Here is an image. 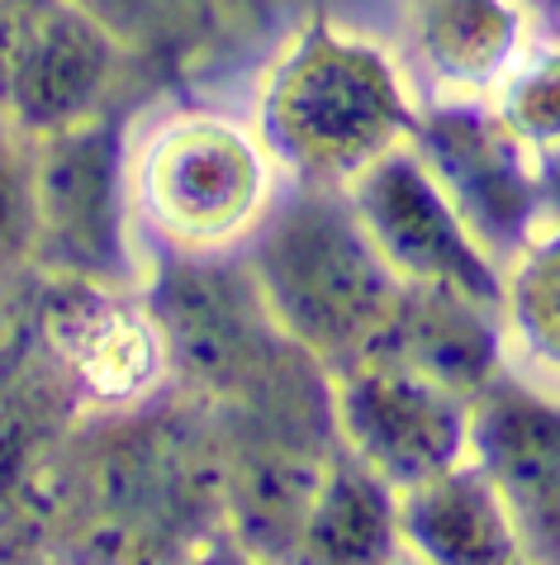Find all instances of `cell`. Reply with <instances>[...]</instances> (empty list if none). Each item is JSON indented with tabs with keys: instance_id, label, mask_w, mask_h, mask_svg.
Returning a JSON list of instances; mask_svg holds the SVG:
<instances>
[{
	"instance_id": "cell-16",
	"label": "cell",
	"mask_w": 560,
	"mask_h": 565,
	"mask_svg": "<svg viewBox=\"0 0 560 565\" xmlns=\"http://www.w3.org/2000/svg\"><path fill=\"white\" fill-rule=\"evenodd\" d=\"M0 6H10V10H24V6H39V0H0Z\"/></svg>"
},
{
	"instance_id": "cell-15",
	"label": "cell",
	"mask_w": 560,
	"mask_h": 565,
	"mask_svg": "<svg viewBox=\"0 0 560 565\" xmlns=\"http://www.w3.org/2000/svg\"><path fill=\"white\" fill-rule=\"evenodd\" d=\"M82 14H90L119 49H148L171 53L176 43L195 39L209 20L205 0H72Z\"/></svg>"
},
{
	"instance_id": "cell-9",
	"label": "cell",
	"mask_w": 560,
	"mask_h": 565,
	"mask_svg": "<svg viewBox=\"0 0 560 565\" xmlns=\"http://www.w3.org/2000/svg\"><path fill=\"white\" fill-rule=\"evenodd\" d=\"M471 457L504 490L518 532L560 542V395L527 385L485 390L471 409Z\"/></svg>"
},
{
	"instance_id": "cell-1",
	"label": "cell",
	"mask_w": 560,
	"mask_h": 565,
	"mask_svg": "<svg viewBox=\"0 0 560 565\" xmlns=\"http://www.w3.org/2000/svg\"><path fill=\"white\" fill-rule=\"evenodd\" d=\"M280 167L257 119L219 105H166L123 143L129 228L162 262L238 257L286 200Z\"/></svg>"
},
{
	"instance_id": "cell-13",
	"label": "cell",
	"mask_w": 560,
	"mask_h": 565,
	"mask_svg": "<svg viewBox=\"0 0 560 565\" xmlns=\"http://www.w3.org/2000/svg\"><path fill=\"white\" fill-rule=\"evenodd\" d=\"M395 537H399L395 490L370 476L366 466L347 461L314 499H309L304 546L314 556L366 561V556H380Z\"/></svg>"
},
{
	"instance_id": "cell-12",
	"label": "cell",
	"mask_w": 560,
	"mask_h": 565,
	"mask_svg": "<svg viewBox=\"0 0 560 565\" xmlns=\"http://www.w3.org/2000/svg\"><path fill=\"white\" fill-rule=\"evenodd\" d=\"M499 352L518 381L560 395V214L504 257Z\"/></svg>"
},
{
	"instance_id": "cell-10",
	"label": "cell",
	"mask_w": 560,
	"mask_h": 565,
	"mask_svg": "<svg viewBox=\"0 0 560 565\" xmlns=\"http://www.w3.org/2000/svg\"><path fill=\"white\" fill-rule=\"evenodd\" d=\"M100 280L105 276H86L82 290L53 309V342L86 395L123 404L162 381L171 338L158 305L148 309L123 290H105Z\"/></svg>"
},
{
	"instance_id": "cell-6",
	"label": "cell",
	"mask_w": 560,
	"mask_h": 565,
	"mask_svg": "<svg viewBox=\"0 0 560 565\" xmlns=\"http://www.w3.org/2000/svg\"><path fill=\"white\" fill-rule=\"evenodd\" d=\"M413 143L499 257L537 233L547 167L489 105H428Z\"/></svg>"
},
{
	"instance_id": "cell-2",
	"label": "cell",
	"mask_w": 560,
	"mask_h": 565,
	"mask_svg": "<svg viewBox=\"0 0 560 565\" xmlns=\"http://www.w3.org/2000/svg\"><path fill=\"white\" fill-rule=\"evenodd\" d=\"M252 119L294 185L342 191L418 134L423 96L403 67V53L319 20L276 53Z\"/></svg>"
},
{
	"instance_id": "cell-8",
	"label": "cell",
	"mask_w": 560,
	"mask_h": 565,
	"mask_svg": "<svg viewBox=\"0 0 560 565\" xmlns=\"http://www.w3.org/2000/svg\"><path fill=\"white\" fill-rule=\"evenodd\" d=\"M34 228L76 271L105 276L123 266L129 195H123V138L100 124L49 134L34 162Z\"/></svg>"
},
{
	"instance_id": "cell-14",
	"label": "cell",
	"mask_w": 560,
	"mask_h": 565,
	"mask_svg": "<svg viewBox=\"0 0 560 565\" xmlns=\"http://www.w3.org/2000/svg\"><path fill=\"white\" fill-rule=\"evenodd\" d=\"M489 109L537 157L560 152V24L541 29L532 39V49L508 72V82L489 100Z\"/></svg>"
},
{
	"instance_id": "cell-5",
	"label": "cell",
	"mask_w": 560,
	"mask_h": 565,
	"mask_svg": "<svg viewBox=\"0 0 560 565\" xmlns=\"http://www.w3.org/2000/svg\"><path fill=\"white\" fill-rule=\"evenodd\" d=\"M333 409L347 461L366 466L395 494L471 457L475 404H465V390L403 356L370 352L347 361Z\"/></svg>"
},
{
	"instance_id": "cell-7",
	"label": "cell",
	"mask_w": 560,
	"mask_h": 565,
	"mask_svg": "<svg viewBox=\"0 0 560 565\" xmlns=\"http://www.w3.org/2000/svg\"><path fill=\"white\" fill-rule=\"evenodd\" d=\"M537 0H409L403 67L428 105H489L541 34Z\"/></svg>"
},
{
	"instance_id": "cell-11",
	"label": "cell",
	"mask_w": 560,
	"mask_h": 565,
	"mask_svg": "<svg viewBox=\"0 0 560 565\" xmlns=\"http://www.w3.org/2000/svg\"><path fill=\"white\" fill-rule=\"evenodd\" d=\"M399 537L428 561H508L523 532L504 490L475 457L395 494Z\"/></svg>"
},
{
	"instance_id": "cell-4",
	"label": "cell",
	"mask_w": 560,
	"mask_h": 565,
	"mask_svg": "<svg viewBox=\"0 0 560 565\" xmlns=\"http://www.w3.org/2000/svg\"><path fill=\"white\" fill-rule=\"evenodd\" d=\"M342 195L403 290L446 295L499 313L504 257L475 233L413 138L352 177Z\"/></svg>"
},
{
	"instance_id": "cell-3",
	"label": "cell",
	"mask_w": 560,
	"mask_h": 565,
	"mask_svg": "<svg viewBox=\"0 0 560 565\" xmlns=\"http://www.w3.org/2000/svg\"><path fill=\"white\" fill-rule=\"evenodd\" d=\"M247 253L271 323L342 366L376 352L403 305L347 195L329 185H294Z\"/></svg>"
}]
</instances>
